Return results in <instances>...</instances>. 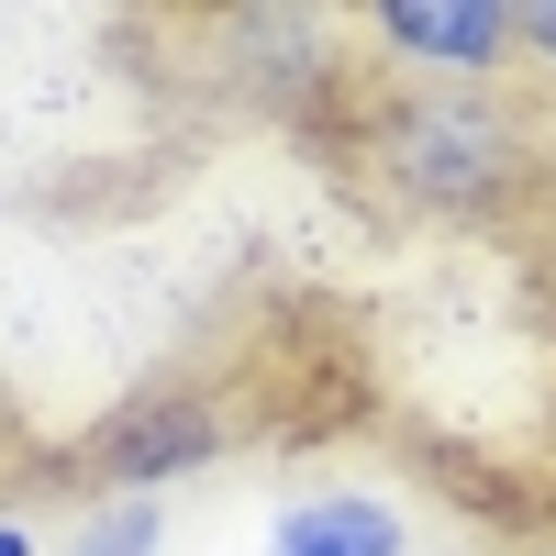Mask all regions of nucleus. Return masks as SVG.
I'll return each instance as SVG.
<instances>
[{"instance_id": "obj_1", "label": "nucleus", "mask_w": 556, "mask_h": 556, "mask_svg": "<svg viewBox=\"0 0 556 556\" xmlns=\"http://www.w3.org/2000/svg\"><path fill=\"white\" fill-rule=\"evenodd\" d=\"M379 178L412 212L479 223V212H513L534 190V134L490 78H424L379 112Z\"/></svg>"}, {"instance_id": "obj_2", "label": "nucleus", "mask_w": 556, "mask_h": 556, "mask_svg": "<svg viewBox=\"0 0 556 556\" xmlns=\"http://www.w3.org/2000/svg\"><path fill=\"white\" fill-rule=\"evenodd\" d=\"M223 456H235V412L212 390H156L89 434V479H101V501H156L167 479H201Z\"/></svg>"}, {"instance_id": "obj_3", "label": "nucleus", "mask_w": 556, "mask_h": 556, "mask_svg": "<svg viewBox=\"0 0 556 556\" xmlns=\"http://www.w3.org/2000/svg\"><path fill=\"white\" fill-rule=\"evenodd\" d=\"M379 45L401 67H434V78H490L523 34H513V0H390Z\"/></svg>"}, {"instance_id": "obj_4", "label": "nucleus", "mask_w": 556, "mask_h": 556, "mask_svg": "<svg viewBox=\"0 0 556 556\" xmlns=\"http://www.w3.org/2000/svg\"><path fill=\"white\" fill-rule=\"evenodd\" d=\"M267 556H412V523L379 490H301L267 523Z\"/></svg>"}, {"instance_id": "obj_5", "label": "nucleus", "mask_w": 556, "mask_h": 556, "mask_svg": "<svg viewBox=\"0 0 556 556\" xmlns=\"http://www.w3.org/2000/svg\"><path fill=\"white\" fill-rule=\"evenodd\" d=\"M56 556H167V513L156 501H89Z\"/></svg>"}, {"instance_id": "obj_6", "label": "nucleus", "mask_w": 556, "mask_h": 556, "mask_svg": "<svg viewBox=\"0 0 556 556\" xmlns=\"http://www.w3.org/2000/svg\"><path fill=\"white\" fill-rule=\"evenodd\" d=\"M513 34L534 45V56H556V0H534V12H513Z\"/></svg>"}, {"instance_id": "obj_7", "label": "nucleus", "mask_w": 556, "mask_h": 556, "mask_svg": "<svg viewBox=\"0 0 556 556\" xmlns=\"http://www.w3.org/2000/svg\"><path fill=\"white\" fill-rule=\"evenodd\" d=\"M0 556H34V523H12V513H0Z\"/></svg>"}]
</instances>
